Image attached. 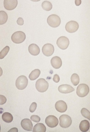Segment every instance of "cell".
I'll return each mask as SVG.
<instances>
[{
    "label": "cell",
    "mask_w": 90,
    "mask_h": 132,
    "mask_svg": "<svg viewBox=\"0 0 90 132\" xmlns=\"http://www.w3.org/2000/svg\"><path fill=\"white\" fill-rule=\"evenodd\" d=\"M58 120L55 116H49L46 118L45 123L48 127L50 128H54L56 127L58 124Z\"/></svg>",
    "instance_id": "8"
},
{
    "label": "cell",
    "mask_w": 90,
    "mask_h": 132,
    "mask_svg": "<svg viewBox=\"0 0 90 132\" xmlns=\"http://www.w3.org/2000/svg\"><path fill=\"white\" fill-rule=\"evenodd\" d=\"M28 51L31 55H38L40 53V49L38 45L35 44H31L28 47Z\"/></svg>",
    "instance_id": "16"
},
{
    "label": "cell",
    "mask_w": 90,
    "mask_h": 132,
    "mask_svg": "<svg viewBox=\"0 0 90 132\" xmlns=\"http://www.w3.org/2000/svg\"><path fill=\"white\" fill-rule=\"evenodd\" d=\"M79 24L77 22L74 21H70L66 23L65 26V29L68 32H75L79 28Z\"/></svg>",
    "instance_id": "9"
},
{
    "label": "cell",
    "mask_w": 90,
    "mask_h": 132,
    "mask_svg": "<svg viewBox=\"0 0 90 132\" xmlns=\"http://www.w3.org/2000/svg\"><path fill=\"white\" fill-rule=\"evenodd\" d=\"M82 1L81 0H79V1H75V4L77 6L80 5L81 4Z\"/></svg>",
    "instance_id": "32"
},
{
    "label": "cell",
    "mask_w": 90,
    "mask_h": 132,
    "mask_svg": "<svg viewBox=\"0 0 90 132\" xmlns=\"http://www.w3.org/2000/svg\"><path fill=\"white\" fill-rule=\"evenodd\" d=\"M59 119L60 125L62 128H69L72 124V121L71 117L66 114H63L61 116Z\"/></svg>",
    "instance_id": "6"
},
{
    "label": "cell",
    "mask_w": 90,
    "mask_h": 132,
    "mask_svg": "<svg viewBox=\"0 0 90 132\" xmlns=\"http://www.w3.org/2000/svg\"><path fill=\"white\" fill-rule=\"evenodd\" d=\"M18 132V129L16 128H13L11 129L9 131H8V132Z\"/></svg>",
    "instance_id": "31"
},
{
    "label": "cell",
    "mask_w": 90,
    "mask_h": 132,
    "mask_svg": "<svg viewBox=\"0 0 90 132\" xmlns=\"http://www.w3.org/2000/svg\"><path fill=\"white\" fill-rule=\"evenodd\" d=\"M59 92L63 94H68L74 92L75 89L69 85H61L58 88Z\"/></svg>",
    "instance_id": "14"
},
{
    "label": "cell",
    "mask_w": 90,
    "mask_h": 132,
    "mask_svg": "<svg viewBox=\"0 0 90 132\" xmlns=\"http://www.w3.org/2000/svg\"><path fill=\"white\" fill-rule=\"evenodd\" d=\"M40 73L41 71L39 70L38 69H35L32 71L29 75V79L32 81L35 80L39 77Z\"/></svg>",
    "instance_id": "19"
},
{
    "label": "cell",
    "mask_w": 90,
    "mask_h": 132,
    "mask_svg": "<svg viewBox=\"0 0 90 132\" xmlns=\"http://www.w3.org/2000/svg\"><path fill=\"white\" fill-rule=\"evenodd\" d=\"M24 20L21 17L18 18L17 21V23L18 25L20 26H23L24 24Z\"/></svg>",
    "instance_id": "30"
},
{
    "label": "cell",
    "mask_w": 90,
    "mask_h": 132,
    "mask_svg": "<svg viewBox=\"0 0 90 132\" xmlns=\"http://www.w3.org/2000/svg\"><path fill=\"white\" fill-rule=\"evenodd\" d=\"M89 91V88L87 85L81 84L77 86L76 93L79 97H84L87 95Z\"/></svg>",
    "instance_id": "5"
},
{
    "label": "cell",
    "mask_w": 90,
    "mask_h": 132,
    "mask_svg": "<svg viewBox=\"0 0 90 132\" xmlns=\"http://www.w3.org/2000/svg\"><path fill=\"white\" fill-rule=\"evenodd\" d=\"M46 128L44 124L42 123H38L34 127L33 132H45Z\"/></svg>",
    "instance_id": "18"
},
{
    "label": "cell",
    "mask_w": 90,
    "mask_h": 132,
    "mask_svg": "<svg viewBox=\"0 0 90 132\" xmlns=\"http://www.w3.org/2000/svg\"><path fill=\"white\" fill-rule=\"evenodd\" d=\"M60 78L59 75L57 74H55L54 75L53 78V80L56 83H58L60 81Z\"/></svg>",
    "instance_id": "29"
},
{
    "label": "cell",
    "mask_w": 90,
    "mask_h": 132,
    "mask_svg": "<svg viewBox=\"0 0 90 132\" xmlns=\"http://www.w3.org/2000/svg\"><path fill=\"white\" fill-rule=\"evenodd\" d=\"M37 107V103L35 102H33L32 103L31 105L29 108V111L30 112L32 113H33L35 111Z\"/></svg>",
    "instance_id": "26"
},
{
    "label": "cell",
    "mask_w": 90,
    "mask_h": 132,
    "mask_svg": "<svg viewBox=\"0 0 90 132\" xmlns=\"http://www.w3.org/2000/svg\"><path fill=\"white\" fill-rule=\"evenodd\" d=\"M21 125L22 128L26 131H32L33 125L32 121L28 119H25L22 120Z\"/></svg>",
    "instance_id": "12"
},
{
    "label": "cell",
    "mask_w": 90,
    "mask_h": 132,
    "mask_svg": "<svg viewBox=\"0 0 90 132\" xmlns=\"http://www.w3.org/2000/svg\"><path fill=\"white\" fill-rule=\"evenodd\" d=\"M71 81L74 86H77L80 81V78L78 75L75 73L73 74L71 77Z\"/></svg>",
    "instance_id": "23"
},
{
    "label": "cell",
    "mask_w": 90,
    "mask_h": 132,
    "mask_svg": "<svg viewBox=\"0 0 90 132\" xmlns=\"http://www.w3.org/2000/svg\"><path fill=\"white\" fill-rule=\"evenodd\" d=\"M3 120L7 123H10L13 120V118L12 114L8 112L4 113L2 116Z\"/></svg>",
    "instance_id": "20"
},
{
    "label": "cell",
    "mask_w": 90,
    "mask_h": 132,
    "mask_svg": "<svg viewBox=\"0 0 90 132\" xmlns=\"http://www.w3.org/2000/svg\"><path fill=\"white\" fill-rule=\"evenodd\" d=\"M90 128V124L89 121L86 120L82 121L79 125L80 129L82 132L87 131Z\"/></svg>",
    "instance_id": "17"
},
{
    "label": "cell",
    "mask_w": 90,
    "mask_h": 132,
    "mask_svg": "<svg viewBox=\"0 0 90 132\" xmlns=\"http://www.w3.org/2000/svg\"><path fill=\"white\" fill-rule=\"evenodd\" d=\"M81 113L84 117L90 120V112L87 109L83 108L81 110Z\"/></svg>",
    "instance_id": "25"
},
{
    "label": "cell",
    "mask_w": 90,
    "mask_h": 132,
    "mask_svg": "<svg viewBox=\"0 0 90 132\" xmlns=\"http://www.w3.org/2000/svg\"><path fill=\"white\" fill-rule=\"evenodd\" d=\"M42 7L44 10L47 11H50L52 8V5L50 2L45 1L42 3Z\"/></svg>",
    "instance_id": "22"
},
{
    "label": "cell",
    "mask_w": 90,
    "mask_h": 132,
    "mask_svg": "<svg viewBox=\"0 0 90 132\" xmlns=\"http://www.w3.org/2000/svg\"><path fill=\"white\" fill-rule=\"evenodd\" d=\"M26 36L25 34L22 31H17L12 35L11 39L14 43L17 44L23 43L25 40Z\"/></svg>",
    "instance_id": "2"
},
{
    "label": "cell",
    "mask_w": 90,
    "mask_h": 132,
    "mask_svg": "<svg viewBox=\"0 0 90 132\" xmlns=\"http://www.w3.org/2000/svg\"><path fill=\"white\" fill-rule=\"evenodd\" d=\"M55 106L56 110L60 113L65 112L67 108V106L66 102L63 100L57 101L55 103Z\"/></svg>",
    "instance_id": "13"
},
{
    "label": "cell",
    "mask_w": 90,
    "mask_h": 132,
    "mask_svg": "<svg viewBox=\"0 0 90 132\" xmlns=\"http://www.w3.org/2000/svg\"><path fill=\"white\" fill-rule=\"evenodd\" d=\"M42 52L46 56H49L53 54L55 48L53 45L51 44H46L43 46L42 49Z\"/></svg>",
    "instance_id": "10"
},
{
    "label": "cell",
    "mask_w": 90,
    "mask_h": 132,
    "mask_svg": "<svg viewBox=\"0 0 90 132\" xmlns=\"http://www.w3.org/2000/svg\"><path fill=\"white\" fill-rule=\"evenodd\" d=\"M28 84V80L25 76L21 75L17 78L15 85L19 90H23L26 88Z\"/></svg>",
    "instance_id": "3"
},
{
    "label": "cell",
    "mask_w": 90,
    "mask_h": 132,
    "mask_svg": "<svg viewBox=\"0 0 90 132\" xmlns=\"http://www.w3.org/2000/svg\"><path fill=\"white\" fill-rule=\"evenodd\" d=\"M0 24H5L7 22L8 16L7 13L4 11H0Z\"/></svg>",
    "instance_id": "21"
},
{
    "label": "cell",
    "mask_w": 90,
    "mask_h": 132,
    "mask_svg": "<svg viewBox=\"0 0 90 132\" xmlns=\"http://www.w3.org/2000/svg\"><path fill=\"white\" fill-rule=\"evenodd\" d=\"M51 62L52 67L55 69L60 68L62 65V60L58 56H55L53 57L51 59Z\"/></svg>",
    "instance_id": "15"
},
{
    "label": "cell",
    "mask_w": 90,
    "mask_h": 132,
    "mask_svg": "<svg viewBox=\"0 0 90 132\" xmlns=\"http://www.w3.org/2000/svg\"><path fill=\"white\" fill-rule=\"evenodd\" d=\"M18 5L17 0H5L4 6L6 9L8 10H12L15 9Z\"/></svg>",
    "instance_id": "11"
},
{
    "label": "cell",
    "mask_w": 90,
    "mask_h": 132,
    "mask_svg": "<svg viewBox=\"0 0 90 132\" xmlns=\"http://www.w3.org/2000/svg\"><path fill=\"white\" fill-rule=\"evenodd\" d=\"M35 87L38 92H44L48 88L49 83L44 78H40L36 81Z\"/></svg>",
    "instance_id": "1"
},
{
    "label": "cell",
    "mask_w": 90,
    "mask_h": 132,
    "mask_svg": "<svg viewBox=\"0 0 90 132\" xmlns=\"http://www.w3.org/2000/svg\"><path fill=\"white\" fill-rule=\"evenodd\" d=\"M56 43L60 49L65 50L67 49L69 46V41L67 37L65 36H62L58 39Z\"/></svg>",
    "instance_id": "7"
},
{
    "label": "cell",
    "mask_w": 90,
    "mask_h": 132,
    "mask_svg": "<svg viewBox=\"0 0 90 132\" xmlns=\"http://www.w3.org/2000/svg\"><path fill=\"white\" fill-rule=\"evenodd\" d=\"M10 50V48L8 46H6L1 50L0 52V59H3L7 55Z\"/></svg>",
    "instance_id": "24"
},
{
    "label": "cell",
    "mask_w": 90,
    "mask_h": 132,
    "mask_svg": "<svg viewBox=\"0 0 90 132\" xmlns=\"http://www.w3.org/2000/svg\"><path fill=\"white\" fill-rule=\"evenodd\" d=\"M47 22L51 27L57 28L60 26L61 23V20L58 15L52 14L48 17Z\"/></svg>",
    "instance_id": "4"
},
{
    "label": "cell",
    "mask_w": 90,
    "mask_h": 132,
    "mask_svg": "<svg viewBox=\"0 0 90 132\" xmlns=\"http://www.w3.org/2000/svg\"><path fill=\"white\" fill-rule=\"evenodd\" d=\"M31 120L33 122H38L40 121L41 119L38 116L33 115L31 116Z\"/></svg>",
    "instance_id": "27"
},
{
    "label": "cell",
    "mask_w": 90,
    "mask_h": 132,
    "mask_svg": "<svg viewBox=\"0 0 90 132\" xmlns=\"http://www.w3.org/2000/svg\"><path fill=\"white\" fill-rule=\"evenodd\" d=\"M0 99H1V102H0V104L2 105L4 104L7 101V99L6 97L3 95H0Z\"/></svg>",
    "instance_id": "28"
}]
</instances>
